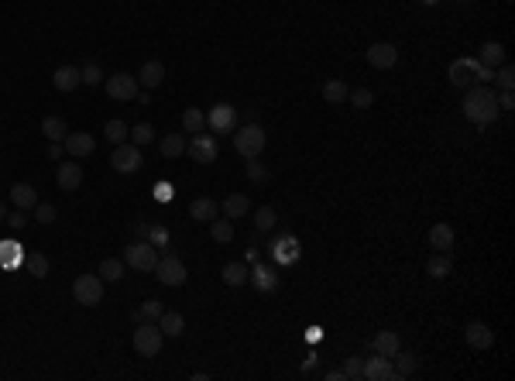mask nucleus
<instances>
[{
  "label": "nucleus",
  "instance_id": "nucleus-1",
  "mask_svg": "<svg viewBox=\"0 0 515 381\" xmlns=\"http://www.w3.org/2000/svg\"><path fill=\"white\" fill-rule=\"evenodd\" d=\"M498 93L485 86V83H478V86H471L467 93H464V117L471 121L474 127H488L498 121Z\"/></svg>",
  "mask_w": 515,
  "mask_h": 381
},
{
  "label": "nucleus",
  "instance_id": "nucleus-2",
  "mask_svg": "<svg viewBox=\"0 0 515 381\" xmlns=\"http://www.w3.org/2000/svg\"><path fill=\"white\" fill-rule=\"evenodd\" d=\"M265 145H268V138H265V127L258 121H248L244 127H234V152L241 158H258L265 152Z\"/></svg>",
  "mask_w": 515,
  "mask_h": 381
},
{
  "label": "nucleus",
  "instance_id": "nucleus-3",
  "mask_svg": "<svg viewBox=\"0 0 515 381\" xmlns=\"http://www.w3.org/2000/svg\"><path fill=\"white\" fill-rule=\"evenodd\" d=\"M124 265L128 268H138V272H154L158 265V248L148 244V241H131L124 248Z\"/></svg>",
  "mask_w": 515,
  "mask_h": 381
},
{
  "label": "nucleus",
  "instance_id": "nucleus-4",
  "mask_svg": "<svg viewBox=\"0 0 515 381\" xmlns=\"http://www.w3.org/2000/svg\"><path fill=\"white\" fill-rule=\"evenodd\" d=\"M186 265H182V258L176 254H165V258H158V265H154V279L162 282L165 289H179L182 282H186Z\"/></svg>",
  "mask_w": 515,
  "mask_h": 381
},
{
  "label": "nucleus",
  "instance_id": "nucleus-5",
  "mask_svg": "<svg viewBox=\"0 0 515 381\" xmlns=\"http://www.w3.org/2000/svg\"><path fill=\"white\" fill-rule=\"evenodd\" d=\"M162 340H165V333L158 330V323H138V330H134V351L141 357H158Z\"/></svg>",
  "mask_w": 515,
  "mask_h": 381
},
{
  "label": "nucleus",
  "instance_id": "nucleus-6",
  "mask_svg": "<svg viewBox=\"0 0 515 381\" xmlns=\"http://www.w3.org/2000/svg\"><path fill=\"white\" fill-rule=\"evenodd\" d=\"M103 90H107V97H110V100L128 103V100L138 97L141 83H138V76H131V73H114L110 79H103Z\"/></svg>",
  "mask_w": 515,
  "mask_h": 381
},
{
  "label": "nucleus",
  "instance_id": "nucleus-7",
  "mask_svg": "<svg viewBox=\"0 0 515 381\" xmlns=\"http://www.w3.org/2000/svg\"><path fill=\"white\" fill-rule=\"evenodd\" d=\"M186 155L193 158V162H200V165H213L217 158H220V148H217V138L213 134H193V141H186Z\"/></svg>",
  "mask_w": 515,
  "mask_h": 381
},
{
  "label": "nucleus",
  "instance_id": "nucleus-8",
  "mask_svg": "<svg viewBox=\"0 0 515 381\" xmlns=\"http://www.w3.org/2000/svg\"><path fill=\"white\" fill-rule=\"evenodd\" d=\"M73 299L79 306H100L103 303V279L100 275H79L73 282Z\"/></svg>",
  "mask_w": 515,
  "mask_h": 381
},
{
  "label": "nucleus",
  "instance_id": "nucleus-9",
  "mask_svg": "<svg viewBox=\"0 0 515 381\" xmlns=\"http://www.w3.org/2000/svg\"><path fill=\"white\" fill-rule=\"evenodd\" d=\"M110 165H114V172H121V176H131V172H138V169L145 165V158H141V148H138L134 141H124V145H117V148H114V158H110Z\"/></svg>",
  "mask_w": 515,
  "mask_h": 381
},
{
  "label": "nucleus",
  "instance_id": "nucleus-10",
  "mask_svg": "<svg viewBox=\"0 0 515 381\" xmlns=\"http://www.w3.org/2000/svg\"><path fill=\"white\" fill-rule=\"evenodd\" d=\"M206 127H210L213 134H231L234 127H237V107H231V103H217V107H210V114H206Z\"/></svg>",
  "mask_w": 515,
  "mask_h": 381
},
{
  "label": "nucleus",
  "instance_id": "nucleus-11",
  "mask_svg": "<svg viewBox=\"0 0 515 381\" xmlns=\"http://www.w3.org/2000/svg\"><path fill=\"white\" fill-rule=\"evenodd\" d=\"M464 340H467V347H474V351H488V347H495V330H491L488 323H481V320H471V323L464 327Z\"/></svg>",
  "mask_w": 515,
  "mask_h": 381
},
{
  "label": "nucleus",
  "instance_id": "nucleus-12",
  "mask_svg": "<svg viewBox=\"0 0 515 381\" xmlns=\"http://www.w3.org/2000/svg\"><path fill=\"white\" fill-rule=\"evenodd\" d=\"M62 148H66L69 158H86V155L97 152V138H93V134H86V131H76V134H66Z\"/></svg>",
  "mask_w": 515,
  "mask_h": 381
},
{
  "label": "nucleus",
  "instance_id": "nucleus-13",
  "mask_svg": "<svg viewBox=\"0 0 515 381\" xmlns=\"http://www.w3.org/2000/svg\"><path fill=\"white\" fill-rule=\"evenodd\" d=\"M364 59H368L375 69H392V66L399 62V49H395L392 42H375L371 49L364 52Z\"/></svg>",
  "mask_w": 515,
  "mask_h": 381
},
{
  "label": "nucleus",
  "instance_id": "nucleus-14",
  "mask_svg": "<svg viewBox=\"0 0 515 381\" xmlns=\"http://www.w3.org/2000/svg\"><path fill=\"white\" fill-rule=\"evenodd\" d=\"M55 182H59V189H62V193H76L79 186H83V165H79V158H73V162H62V165H59V172H55Z\"/></svg>",
  "mask_w": 515,
  "mask_h": 381
},
{
  "label": "nucleus",
  "instance_id": "nucleus-15",
  "mask_svg": "<svg viewBox=\"0 0 515 381\" xmlns=\"http://www.w3.org/2000/svg\"><path fill=\"white\" fill-rule=\"evenodd\" d=\"M450 83L467 90V83H478V59H457L450 62Z\"/></svg>",
  "mask_w": 515,
  "mask_h": 381
},
{
  "label": "nucleus",
  "instance_id": "nucleus-16",
  "mask_svg": "<svg viewBox=\"0 0 515 381\" xmlns=\"http://www.w3.org/2000/svg\"><path fill=\"white\" fill-rule=\"evenodd\" d=\"M395 378V368H392V357H368L364 361V381H392Z\"/></svg>",
  "mask_w": 515,
  "mask_h": 381
},
{
  "label": "nucleus",
  "instance_id": "nucleus-17",
  "mask_svg": "<svg viewBox=\"0 0 515 381\" xmlns=\"http://www.w3.org/2000/svg\"><path fill=\"white\" fill-rule=\"evenodd\" d=\"M52 83H55L59 93H73V90L83 86V73H79V66H59L52 73Z\"/></svg>",
  "mask_w": 515,
  "mask_h": 381
},
{
  "label": "nucleus",
  "instance_id": "nucleus-18",
  "mask_svg": "<svg viewBox=\"0 0 515 381\" xmlns=\"http://www.w3.org/2000/svg\"><path fill=\"white\" fill-rule=\"evenodd\" d=\"M138 83H141V90H158L165 83V62L162 59H148L141 66V73H138Z\"/></svg>",
  "mask_w": 515,
  "mask_h": 381
},
{
  "label": "nucleus",
  "instance_id": "nucleus-19",
  "mask_svg": "<svg viewBox=\"0 0 515 381\" xmlns=\"http://www.w3.org/2000/svg\"><path fill=\"white\" fill-rule=\"evenodd\" d=\"M268 254H272L275 261H282V265H292L296 254H299L296 251V237H292V234H279V237L268 244Z\"/></svg>",
  "mask_w": 515,
  "mask_h": 381
},
{
  "label": "nucleus",
  "instance_id": "nucleus-20",
  "mask_svg": "<svg viewBox=\"0 0 515 381\" xmlns=\"http://www.w3.org/2000/svg\"><path fill=\"white\" fill-rule=\"evenodd\" d=\"M25 248L18 241H0V268L14 272V268H25Z\"/></svg>",
  "mask_w": 515,
  "mask_h": 381
},
{
  "label": "nucleus",
  "instance_id": "nucleus-21",
  "mask_svg": "<svg viewBox=\"0 0 515 381\" xmlns=\"http://www.w3.org/2000/svg\"><path fill=\"white\" fill-rule=\"evenodd\" d=\"M502 62H509V55H505V45L502 42H485L481 52H478V66H485V69H498Z\"/></svg>",
  "mask_w": 515,
  "mask_h": 381
},
{
  "label": "nucleus",
  "instance_id": "nucleus-22",
  "mask_svg": "<svg viewBox=\"0 0 515 381\" xmlns=\"http://www.w3.org/2000/svg\"><path fill=\"white\" fill-rule=\"evenodd\" d=\"M220 279H224V285H231V289L248 285V279H251V265H248V261H227V265L220 268Z\"/></svg>",
  "mask_w": 515,
  "mask_h": 381
},
{
  "label": "nucleus",
  "instance_id": "nucleus-23",
  "mask_svg": "<svg viewBox=\"0 0 515 381\" xmlns=\"http://www.w3.org/2000/svg\"><path fill=\"white\" fill-rule=\"evenodd\" d=\"M371 351L382 357H392L395 351H402V337L395 330H378L375 337H371Z\"/></svg>",
  "mask_w": 515,
  "mask_h": 381
},
{
  "label": "nucleus",
  "instance_id": "nucleus-24",
  "mask_svg": "<svg viewBox=\"0 0 515 381\" xmlns=\"http://www.w3.org/2000/svg\"><path fill=\"white\" fill-rule=\"evenodd\" d=\"M189 217H193V220H200V224H210V220H217V217H220V203H217L213 196H200V200H193V203H189Z\"/></svg>",
  "mask_w": 515,
  "mask_h": 381
},
{
  "label": "nucleus",
  "instance_id": "nucleus-25",
  "mask_svg": "<svg viewBox=\"0 0 515 381\" xmlns=\"http://www.w3.org/2000/svg\"><path fill=\"white\" fill-rule=\"evenodd\" d=\"M248 210H251L248 193H231V196L220 203V213H224L227 220H241V217H248Z\"/></svg>",
  "mask_w": 515,
  "mask_h": 381
},
{
  "label": "nucleus",
  "instance_id": "nucleus-26",
  "mask_svg": "<svg viewBox=\"0 0 515 381\" xmlns=\"http://www.w3.org/2000/svg\"><path fill=\"white\" fill-rule=\"evenodd\" d=\"M454 241H457V234H454L450 224H433V227H430V248H433V251H450Z\"/></svg>",
  "mask_w": 515,
  "mask_h": 381
},
{
  "label": "nucleus",
  "instance_id": "nucleus-27",
  "mask_svg": "<svg viewBox=\"0 0 515 381\" xmlns=\"http://www.w3.org/2000/svg\"><path fill=\"white\" fill-rule=\"evenodd\" d=\"M11 203L18 206V210H35V203H38L35 186H28V182H14V186H11Z\"/></svg>",
  "mask_w": 515,
  "mask_h": 381
},
{
  "label": "nucleus",
  "instance_id": "nucleus-28",
  "mask_svg": "<svg viewBox=\"0 0 515 381\" xmlns=\"http://www.w3.org/2000/svg\"><path fill=\"white\" fill-rule=\"evenodd\" d=\"M450 268H454L450 251H433V258L426 261V275H430V279H437V282L447 279V275H450Z\"/></svg>",
  "mask_w": 515,
  "mask_h": 381
},
{
  "label": "nucleus",
  "instance_id": "nucleus-29",
  "mask_svg": "<svg viewBox=\"0 0 515 381\" xmlns=\"http://www.w3.org/2000/svg\"><path fill=\"white\" fill-rule=\"evenodd\" d=\"M248 282H255L258 292H275V289H279V275H275L268 265H255V268H251V279H248Z\"/></svg>",
  "mask_w": 515,
  "mask_h": 381
},
{
  "label": "nucleus",
  "instance_id": "nucleus-30",
  "mask_svg": "<svg viewBox=\"0 0 515 381\" xmlns=\"http://www.w3.org/2000/svg\"><path fill=\"white\" fill-rule=\"evenodd\" d=\"M158 330L165 333V337H182V333H186V316H182V313H172V309L162 313V316H158Z\"/></svg>",
  "mask_w": 515,
  "mask_h": 381
},
{
  "label": "nucleus",
  "instance_id": "nucleus-31",
  "mask_svg": "<svg viewBox=\"0 0 515 381\" xmlns=\"http://www.w3.org/2000/svg\"><path fill=\"white\" fill-rule=\"evenodd\" d=\"M25 272L31 275V279H49V272H52L49 254H42V251L28 254V258H25Z\"/></svg>",
  "mask_w": 515,
  "mask_h": 381
},
{
  "label": "nucleus",
  "instance_id": "nucleus-32",
  "mask_svg": "<svg viewBox=\"0 0 515 381\" xmlns=\"http://www.w3.org/2000/svg\"><path fill=\"white\" fill-rule=\"evenodd\" d=\"M392 361H395L392 368H395V378H399V381H402V378H412V375L419 371V357H416V354H402V351H395V354H392Z\"/></svg>",
  "mask_w": 515,
  "mask_h": 381
},
{
  "label": "nucleus",
  "instance_id": "nucleus-33",
  "mask_svg": "<svg viewBox=\"0 0 515 381\" xmlns=\"http://www.w3.org/2000/svg\"><path fill=\"white\" fill-rule=\"evenodd\" d=\"M158 152H162V158H179V155H186V134H165L158 141Z\"/></svg>",
  "mask_w": 515,
  "mask_h": 381
},
{
  "label": "nucleus",
  "instance_id": "nucleus-34",
  "mask_svg": "<svg viewBox=\"0 0 515 381\" xmlns=\"http://www.w3.org/2000/svg\"><path fill=\"white\" fill-rule=\"evenodd\" d=\"M124 268H128V265H124V258H103L97 275H100L103 282H121V279H124Z\"/></svg>",
  "mask_w": 515,
  "mask_h": 381
},
{
  "label": "nucleus",
  "instance_id": "nucleus-35",
  "mask_svg": "<svg viewBox=\"0 0 515 381\" xmlns=\"http://www.w3.org/2000/svg\"><path fill=\"white\" fill-rule=\"evenodd\" d=\"M203 127H206V114L200 107H186V110H182V131H186V134H200Z\"/></svg>",
  "mask_w": 515,
  "mask_h": 381
},
{
  "label": "nucleus",
  "instance_id": "nucleus-36",
  "mask_svg": "<svg viewBox=\"0 0 515 381\" xmlns=\"http://www.w3.org/2000/svg\"><path fill=\"white\" fill-rule=\"evenodd\" d=\"M279 227V213H275V206H258L255 210V230L258 234H268V230Z\"/></svg>",
  "mask_w": 515,
  "mask_h": 381
},
{
  "label": "nucleus",
  "instance_id": "nucleus-37",
  "mask_svg": "<svg viewBox=\"0 0 515 381\" xmlns=\"http://www.w3.org/2000/svg\"><path fill=\"white\" fill-rule=\"evenodd\" d=\"M162 313H165V306L158 299H148V303H141V309H134L131 316H134V323H158Z\"/></svg>",
  "mask_w": 515,
  "mask_h": 381
},
{
  "label": "nucleus",
  "instance_id": "nucleus-38",
  "mask_svg": "<svg viewBox=\"0 0 515 381\" xmlns=\"http://www.w3.org/2000/svg\"><path fill=\"white\" fill-rule=\"evenodd\" d=\"M347 93H351V86H347L344 79H327V83H323V100L327 103H344Z\"/></svg>",
  "mask_w": 515,
  "mask_h": 381
},
{
  "label": "nucleus",
  "instance_id": "nucleus-39",
  "mask_svg": "<svg viewBox=\"0 0 515 381\" xmlns=\"http://www.w3.org/2000/svg\"><path fill=\"white\" fill-rule=\"evenodd\" d=\"M210 237H213L217 244H231L234 241V224L227 220V217H224V220H220V217L210 220Z\"/></svg>",
  "mask_w": 515,
  "mask_h": 381
},
{
  "label": "nucleus",
  "instance_id": "nucleus-40",
  "mask_svg": "<svg viewBox=\"0 0 515 381\" xmlns=\"http://www.w3.org/2000/svg\"><path fill=\"white\" fill-rule=\"evenodd\" d=\"M42 134L49 138V141H66V134H69V127L62 117H45L42 121Z\"/></svg>",
  "mask_w": 515,
  "mask_h": 381
},
{
  "label": "nucleus",
  "instance_id": "nucleus-41",
  "mask_svg": "<svg viewBox=\"0 0 515 381\" xmlns=\"http://www.w3.org/2000/svg\"><path fill=\"white\" fill-rule=\"evenodd\" d=\"M103 134H107V141H110V145H124V141H128V134H131V127L124 124V121H107Z\"/></svg>",
  "mask_w": 515,
  "mask_h": 381
},
{
  "label": "nucleus",
  "instance_id": "nucleus-42",
  "mask_svg": "<svg viewBox=\"0 0 515 381\" xmlns=\"http://www.w3.org/2000/svg\"><path fill=\"white\" fill-rule=\"evenodd\" d=\"M495 86H498V90H515V66L512 62H502V66H498V69H495Z\"/></svg>",
  "mask_w": 515,
  "mask_h": 381
},
{
  "label": "nucleus",
  "instance_id": "nucleus-43",
  "mask_svg": "<svg viewBox=\"0 0 515 381\" xmlns=\"http://www.w3.org/2000/svg\"><path fill=\"white\" fill-rule=\"evenodd\" d=\"M55 217H59V213H55V206L42 203V200H38L35 210H31V220H35V224H42V227H52V224H55Z\"/></svg>",
  "mask_w": 515,
  "mask_h": 381
},
{
  "label": "nucleus",
  "instance_id": "nucleus-44",
  "mask_svg": "<svg viewBox=\"0 0 515 381\" xmlns=\"http://www.w3.org/2000/svg\"><path fill=\"white\" fill-rule=\"evenodd\" d=\"M347 100H351V107H354V110H371V103H375V93H371L368 86H358V90H351V93H347Z\"/></svg>",
  "mask_w": 515,
  "mask_h": 381
},
{
  "label": "nucleus",
  "instance_id": "nucleus-45",
  "mask_svg": "<svg viewBox=\"0 0 515 381\" xmlns=\"http://www.w3.org/2000/svg\"><path fill=\"white\" fill-rule=\"evenodd\" d=\"M148 244H154V248H169V241H172V234H169V227H162V224H148V237H145Z\"/></svg>",
  "mask_w": 515,
  "mask_h": 381
},
{
  "label": "nucleus",
  "instance_id": "nucleus-46",
  "mask_svg": "<svg viewBox=\"0 0 515 381\" xmlns=\"http://www.w3.org/2000/svg\"><path fill=\"white\" fill-rule=\"evenodd\" d=\"M128 138L138 145V148H145V145H152V141H154V127L152 124H134Z\"/></svg>",
  "mask_w": 515,
  "mask_h": 381
},
{
  "label": "nucleus",
  "instance_id": "nucleus-47",
  "mask_svg": "<svg viewBox=\"0 0 515 381\" xmlns=\"http://www.w3.org/2000/svg\"><path fill=\"white\" fill-rule=\"evenodd\" d=\"M79 73H83V86H103V79H107L100 69V62H86Z\"/></svg>",
  "mask_w": 515,
  "mask_h": 381
},
{
  "label": "nucleus",
  "instance_id": "nucleus-48",
  "mask_svg": "<svg viewBox=\"0 0 515 381\" xmlns=\"http://www.w3.org/2000/svg\"><path fill=\"white\" fill-rule=\"evenodd\" d=\"M244 162H248L244 169H248V179H251V182H258V186H261V182H268V169H265V162H261V158H244Z\"/></svg>",
  "mask_w": 515,
  "mask_h": 381
},
{
  "label": "nucleus",
  "instance_id": "nucleus-49",
  "mask_svg": "<svg viewBox=\"0 0 515 381\" xmlns=\"http://www.w3.org/2000/svg\"><path fill=\"white\" fill-rule=\"evenodd\" d=\"M340 371H344V378L347 381H360L364 378V361H360V357H347Z\"/></svg>",
  "mask_w": 515,
  "mask_h": 381
},
{
  "label": "nucleus",
  "instance_id": "nucleus-50",
  "mask_svg": "<svg viewBox=\"0 0 515 381\" xmlns=\"http://www.w3.org/2000/svg\"><path fill=\"white\" fill-rule=\"evenodd\" d=\"M11 230H25L28 227V210H14V213H7V220H4Z\"/></svg>",
  "mask_w": 515,
  "mask_h": 381
},
{
  "label": "nucleus",
  "instance_id": "nucleus-51",
  "mask_svg": "<svg viewBox=\"0 0 515 381\" xmlns=\"http://www.w3.org/2000/svg\"><path fill=\"white\" fill-rule=\"evenodd\" d=\"M154 200H158V203H169V200H172V186H169V182H154Z\"/></svg>",
  "mask_w": 515,
  "mask_h": 381
},
{
  "label": "nucleus",
  "instance_id": "nucleus-52",
  "mask_svg": "<svg viewBox=\"0 0 515 381\" xmlns=\"http://www.w3.org/2000/svg\"><path fill=\"white\" fill-rule=\"evenodd\" d=\"M515 107V93L512 90H502V93H498V110H512Z\"/></svg>",
  "mask_w": 515,
  "mask_h": 381
},
{
  "label": "nucleus",
  "instance_id": "nucleus-53",
  "mask_svg": "<svg viewBox=\"0 0 515 381\" xmlns=\"http://www.w3.org/2000/svg\"><path fill=\"white\" fill-rule=\"evenodd\" d=\"M148 224H152V220H141V224H134V241H145V237H148Z\"/></svg>",
  "mask_w": 515,
  "mask_h": 381
},
{
  "label": "nucleus",
  "instance_id": "nucleus-54",
  "mask_svg": "<svg viewBox=\"0 0 515 381\" xmlns=\"http://www.w3.org/2000/svg\"><path fill=\"white\" fill-rule=\"evenodd\" d=\"M62 152H66V148H62V141H52V145H49V158H52V162H59Z\"/></svg>",
  "mask_w": 515,
  "mask_h": 381
},
{
  "label": "nucleus",
  "instance_id": "nucleus-55",
  "mask_svg": "<svg viewBox=\"0 0 515 381\" xmlns=\"http://www.w3.org/2000/svg\"><path fill=\"white\" fill-rule=\"evenodd\" d=\"M134 100H138V103H145V107H148V103H152V93H148V90H138V97H134Z\"/></svg>",
  "mask_w": 515,
  "mask_h": 381
},
{
  "label": "nucleus",
  "instance_id": "nucleus-56",
  "mask_svg": "<svg viewBox=\"0 0 515 381\" xmlns=\"http://www.w3.org/2000/svg\"><path fill=\"white\" fill-rule=\"evenodd\" d=\"M323 378H327V381H347V378H344V371H327Z\"/></svg>",
  "mask_w": 515,
  "mask_h": 381
},
{
  "label": "nucleus",
  "instance_id": "nucleus-57",
  "mask_svg": "<svg viewBox=\"0 0 515 381\" xmlns=\"http://www.w3.org/2000/svg\"><path fill=\"white\" fill-rule=\"evenodd\" d=\"M7 220V203H0V224Z\"/></svg>",
  "mask_w": 515,
  "mask_h": 381
},
{
  "label": "nucleus",
  "instance_id": "nucleus-58",
  "mask_svg": "<svg viewBox=\"0 0 515 381\" xmlns=\"http://www.w3.org/2000/svg\"><path fill=\"white\" fill-rule=\"evenodd\" d=\"M419 4H426V7H433V4H440V0H419Z\"/></svg>",
  "mask_w": 515,
  "mask_h": 381
},
{
  "label": "nucleus",
  "instance_id": "nucleus-59",
  "mask_svg": "<svg viewBox=\"0 0 515 381\" xmlns=\"http://www.w3.org/2000/svg\"><path fill=\"white\" fill-rule=\"evenodd\" d=\"M457 4H464V7H467V4H474V0H457Z\"/></svg>",
  "mask_w": 515,
  "mask_h": 381
},
{
  "label": "nucleus",
  "instance_id": "nucleus-60",
  "mask_svg": "<svg viewBox=\"0 0 515 381\" xmlns=\"http://www.w3.org/2000/svg\"><path fill=\"white\" fill-rule=\"evenodd\" d=\"M505 4H512V0H505Z\"/></svg>",
  "mask_w": 515,
  "mask_h": 381
}]
</instances>
